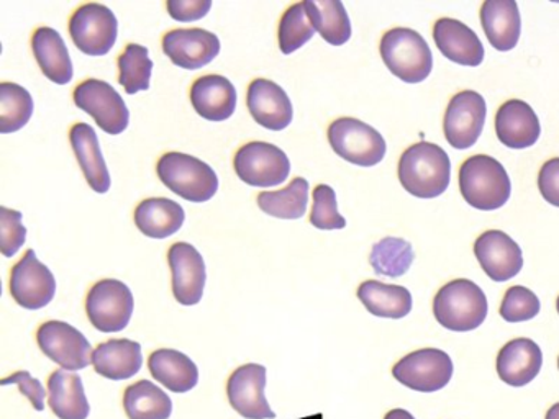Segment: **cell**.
<instances>
[{
	"label": "cell",
	"instance_id": "5",
	"mask_svg": "<svg viewBox=\"0 0 559 419\" xmlns=\"http://www.w3.org/2000/svg\"><path fill=\"white\" fill-rule=\"evenodd\" d=\"M156 170L162 182L188 202H209L217 193V172L191 154L166 153Z\"/></svg>",
	"mask_w": 559,
	"mask_h": 419
},
{
	"label": "cell",
	"instance_id": "8",
	"mask_svg": "<svg viewBox=\"0 0 559 419\" xmlns=\"http://www.w3.org/2000/svg\"><path fill=\"white\" fill-rule=\"evenodd\" d=\"M235 172L241 182L253 187H276L290 173V160L276 144L253 141L235 154Z\"/></svg>",
	"mask_w": 559,
	"mask_h": 419
},
{
	"label": "cell",
	"instance_id": "30",
	"mask_svg": "<svg viewBox=\"0 0 559 419\" xmlns=\"http://www.w3.org/2000/svg\"><path fill=\"white\" fill-rule=\"evenodd\" d=\"M185 219V208L175 200L146 199L135 210V225L143 235L153 239L176 235Z\"/></svg>",
	"mask_w": 559,
	"mask_h": 419
},
{
	"label": "cell",
	"instance_id": "44",
	"mask_svg": "<svg viewBox=\"0 0 559 419\" xmlns=\"http://www.w3.org/2000/svg\"><path fill=\"white\" fill-rule=\"evenodd\" d=\"M211 0H168V12L178 22H195L211 12Z\"/></svg>",
	"mask_w": 559,
	"mask_h": 419
},
{
	"label": "cell",
	"instance_id": "46",
	"mask_svg": "<svg viewBox=\"0 0 559 419\" xmlns=\"http://www.w3.org/2000/svg\"><path fill=\"white\" fill-rule=\"evenodd\" d=\"M545 419H559V403H556V405L548 409Z\"/></svg>",
	"mask_w": 559,
	"mask_h": 419
},
{
	"label": "cell",
	"instance_id": "28",
	"mask_svg": "<svg viewBox=\"0 0 559 419\" xmlns=\"http://www.w3.org/2000/svg\"><path fill=\"white\" fill-rule=\"evenodd\" d=\"M50 408L60 419H87L90 402L84 392L83 379L76 373L60 369L48 379Z\"/></svg>",
	"mask_w": 559,
	"mask_h": 419
},
{
	"label": "cell",
	"instance_id": "38",
	"mask_svg": "<svg viewBox=\"0 0 559 419\" xmlns=\"http://www.w3.org/2000/svg\"><path fill=\"white\" fill-rule=\"evenodd\" d=\"M316 28L307 16L304 3H294L286 10L280 23V48L284 55H293L297 49L302 48L312 36Z\"/></svg>",
	"mask_w": 559,
	"mask_h": 419
},
{
	"label": "cell",
	"instance_id": "36",
	"mask_svg": "<svg viewBox=\"0 0 559 419\" xmlns=\"http://www.w3.org/2000/svg\"><path fill=\"white\" fill-rule=\"evenodd\" d=\"M414 258V248H412L411 242L402 238L388 236V238L381 239L372 246L369 262H371V267L374 268L376 274L395 278L407 274Z\"/></svg>",
	"mask_w": 559,
	"mask_h": 419
},
{
	"label": "cell",
	"instance_id": "29",
	"mask_svg": "<svg viewBox=\"0 0 559 419\" xmlns=\"http://www.w3.org/2000/svg\"><path fill=\"white\" fill-rule=\"evenodd\" d=\"M150 372L166 388L175 393L191 392L199 382L194 360L175 349H158L150 356Z\"/></svg>",
	"mask_w": 559,
	"mask_h": 419
},
{
	"label": "cell",
	"instance_id": "23",
	"mask_svg": "<svg viewBox=\"0 0 559 419\" xmlns=\"http://www.w3.org/2000/svg\"><path fill=\"white\" fill-rule=\"evenodd\" d=\"M237 88L224 75H202L192 84L194 110L209 121H225L237 108Z\"/></svg>",
	"mask_w": 559,
	"mask_h": 419
},
{
	"label": "cell",
	"instance_id": "11",
	"mask_svg": "<svg viewBox=\"0 0 559 419\" xmlns=\"http://www.w3.org/2000/svg\"><path fill=\"white\" fill-rule=\"evenodd\" d=\"M74 104L90 113L106 133L120 134L129 127V108L109 82L87 79L74 91Z\"/></svg>",
	"mask_w": 559,
	"mask_h": 419
},
{
	"label": "cell",
	"instance_id": "34",
	"mask_svg": "<svg viewBox=\"0 0 559 419\" xmlns=\"http://www.w3.org/2000/svg\"><path fill=\"white\" fill-rule=\"evenodd\" d=\"M309 205V182L304 177H296L283 190L261 192L258 206L267 215L280 219H299L306 215Z\"/></svg>",
	"mask_w": 559,
	"mask_h": 419
},
{
	"label": "cell",
	"instance_id": "2",
	"mask_svg": "<svg viewBox=\"0 0 559 419\" xmlns=\"http://www.w3.org/2000/svg\"><path fill=\"white\" fill-rule=\"evenodd\" d=\"M460 189L473 208L492 212L506 205L512 192L506 167L486 154L464 160L460 169Z\"/></svg>",
	"mask_w": 559,
	"mask_h": 419
},
{
	"label": "cell",
	"instance_id": "20",
	"mask_svg": "<svg viewBox=\"0 0 559 419\" xmlns=\"http://www.w3.org/2000/svg\"><path fill=\"white\" fill-rule=\"evenodd\" d=\"M496 133L500 143L512 149L533 146L542 134L535 110L526 101H506L496 115Z\"/></svg>",
	"mask_w": 559,
	"mask_h": 419
},
{
	"label": "cell",
	"instance_id": "19",
	"mask_svg": "<svg viewBox=\"0 0 559 419\" xmlns=\"http://www.w3.org/2000/svg\"><path fill=\"white\" fill-rule=\"evenodd\" d=\"M248 110L258 124L283 131L293 121V101L281 85L270 79H254L248 88Z\"/></svg>",
	"mask_w": 559,
	"mask_h": 419
},
{
	"label": "cell",
	"instance_id": "13",
	"mask_svg": "<svg viewBox=\"0 0 559 419\" xmlns=\"http://www.w3.org/2000/svg\"><path fill=\"white\" fill-rule=\"evenodd\" d=\"M11 294L27 310H40L53 301L57 280L34 249H27L24 258L12 268Z\"/></svg>",
	"mask_w": 559,
	"mask_h": 419
},
{
	"label": "cell",
	"instance_id": "3",
	"mask_svg": "<svg viewBox=\"0 0 559 419\" xmlns=\"http://www.w3.org/2000/svg\"><path fill=\"white\" fill-rule=\"evenodd\" d=\"M483 288L467 278H456L440 288L433 300V314L441 326L457 333L476 330L487 316Z\"/></svg>",
	"mask_w": 559,
	"mask_h": 419
},
{
	"label": "cell",
	"instance_id": "27",
	"mask_svg": "<svg viewBox=\"0 0 559 419\" xmlns=\"http://www.w3.org/2000/svg\"><path fill=\"white\" fill-rule=\"evenodd\" d=\"M480 23L497 51L515 48L520 38V12L515 0H486L480 7Z\"/></svg>",
	"mask_w": 559,
	"mask_h": 419
},
{
	"label": "cell",
	"instance_id": "33",
	"mask_svg": "<svg viewBox=\"0 0 559 419\" xmlns=\"http://www.w3.org/2000/svg\"><path fill=\"white\" fill-rule=\"evenodd\" d=\"M123 408L130 419H169L173 402L158 385L150 380H140L126 390Z\"/></svg>",
	"mask_w": 559,
	"mask_h": 419
},
{
	"label": "cell",
	"instance_id": "43",
	"mask_svg": "<svg viewBox=\"0 0 559 419\" xmlns=\"http://www.w3.org/2000/svg\"><path fill=\"white\" fill-rule=\"evenodd\" d=\"M539 192L549 205L559 208V157L546 160L538 176Z\"/></svg>",
	"mask_w": 559,
	"mask_h": 419
},
{
	"label": "cell",
	"instance_id": "31",
	"mask_svg": "<svg viewBox=\"0 0 559 419\" xmlns=\"http://www.w3.org/2000/svg\"><path fill=\"white\" fill-rule=\"evenodd\" d=\"M358 298L369 313L379 318L401 320L412 311L411 291L401 285L366 280L359 285Z\"/></svg>",
	"mask_w": 559,
	"mask_h": 419
},
{
	"label": "cell",
	"instance_id": "40",
	"mask_svg": "<svg viewBox=\"0 0 559 419\" xmlns=\"http://www.w3.org/2000/svg\"><path fill=\"white\" fill-rule=\"evenodd\" d=\"M310 223L319 229H343L346 219L340 215L335 190L330 185L316 187L313 190V208L310 213Z\"/></svg>",
	"mask_w": 559,
	"mask_h": 419
},
{
	"label": "cell",
	"instance_id": "39",
	"mask_svg": "<svg viewBox=\"0 0 559 419\" xmlns=\"http://www.w3.org/2000/svg\"><path fill=\"white\" fill-rule=\"evenodd\" d=\"M539 308L542 304L538 297L530 288L515 285L506 291L502 307H500V316L507 323H522L535 318L539 313Z\"/></svg>",
	"mask_w": 559,
	"mask_h": 419
},
{
	"label": "cell",
	"instance_id": "18",
	"mask_svg": "<svg viewBox=\"0 0 559 419\" xmlns=\"http://www.w3.org/2000/svg\"><path fill=\"white\" fill-rule=\"evenodd\" d=\"M474 254L493 282L510 280L523 267L522 249L500 229L483 232L474 242Z\"/></svg>",
	"mask_w": 559,
	"mask_h": 419
},
{
	"label": "cell",
	"instance_id": "37",
	"mask_svg": "<svg viewBox=\"0 0 559 419\" xmlns=\"http://www.w3.org/2000/svg\"><path fill=\"white\" fill-rule=\"evenodd\" d=\"M119 82L127 94H139L142 91H148L150 79H152L153 61L150 59L148 48L145 46H127L126 51L119 58Z\"/></svg>",
	"mask_w": 559,
	"mask_h": 419
},
{
	"label": "cell",
	"instance_id": "24",
	"mask_svg": "<svg viewBox=\"0 0 559 419\" xmlns=\"http://www.w3.org/2000/svg\"><path fill=\"white\" fill-rule=\"evenodd\" d=\"M70 140L91 189L97 193L109 192L110 173L96 130L87 123L74 124L71 128Z\"/></svg>",
	"mask_w": 559,
	"mask_h": 419
},
{
	"label": "cell",
	"instance_id": "26",
	"mask_svg": "<svg viewBox=\"0 0 559 419\" xmlns=\"http://www.w3.org/2000/svg\"><path fill=\"white\" fill-rule=\"evenodd\" d=\"M32 48L41 72L55 84H70L74 69L63 36L50 26H40L32 36Z\"/></svg>",
	"mask_w": 559,
	"mask_h": 419
},
{
	"label": "cell",
	"instance_id": "32",
	"mask_svg": "<svg viewBox=\"0 0 559 419\" xmlns=\"http://www.w3.org/2000/svg\"><path fill=\"white\" fill-rule=\"evenodd\" d=\"M307 16L316 32L330 45L342 46L352 38V22L338 0H306Z\"/></svg>",
	"mask_w": 559,
	"mask_h": 419
},
{
	"label": "cell",
	"instance_id": "10",
	"mask_svg": "<svg viewBox=\"0 0 559 419\" xmlns=\"http://www.w3.org/2000/svg\"><path fill=\"white\" fill-rule=\"evenodd\" d=\"M453 370V360L444 350L428 347L399 360L392 369V375L415 392L433 393L450 383Z\"/></svg>",
	"mask_w": 559,
	"mask_h": 419
},
{
	"label": "cell",
	"instance_id": "6",
	"mask_svg": "<svg viewBox=\"0 0 559 419\" xmlns=\"http://www.w3.org/2000/svg\"><path fill=\"white\" fill-rule=\"evenodd\" d=\"M332 149L355 166L372 167L384 159L388 144L376 128L358 118H338L329 127Z\"/></svg>",
	"mask_w": 559,
	"mask_h": 419
},
{
	"label": "cell",
	"instance_id": "4",
	"mask_svg": "<svg viewBox=\"0 0 559 419\" xmlns=\"http://www.w3.org/2000/svg\"><path fill=\"white\" fill-rule=\"evenodd\" d=\"M381 56L389 71L408 84L424 82L433 68V56L424 36L402 26L384 33Z\"/></svg>",
	"mask_w": 559,
	"mask_h": 419
},
{
	"label": "cell",
	"instance_id": "22",
	"mask_svg": "<svg viewBox=\"0 0 559 419\" xmlns=\"http://www.w3.org/2000/svg\"><path fill=\"white\" fill-rule=\"evenodd\" d=\"M433 39L444 58L461 65L476 68L484 61L479 36L460 20L440 19L435 23Z\"/></svg>",
	"mask_w": 559,
	"mask_h": 419
},
{
	"label": "cell",
	"instance_id": "21",
	"mask_svg": "<svg viewBox=\"0 0 559 419\" xmlns=\"http://www.w3.org/2000/svg\"><path fill=\"white\" fill-rule=\"evenodd\" d=\"M542 366V349L528 337L510 340L497 356V373L510 386L528 385L536 379Z\"/></svg>",
	"mask_w": 559,
	"mask_h": 419
},
{
	"label": "cell",
	"instance_id": "15",
	"mask_svg": "<svg viewBox=\"0 0 559 419\" xmlns=\"http://www.w3.org/2000/svg\"><path fill=\"white\" fill-rule=\"evenodd\" d=\"M264 388H266V367L260 363H247L231 373L227 383V395L235 411L243 418L274 419L276 412L271 409Z\"/></svg>",
	"mask_w": 559,
	"mask_h": 419
},
{
	"label": "cell",
	"instance_id": "16",
	"mask_svg": "<svg viewBox=\"0 0 559 419\" xmlns=\"http://www.w3.org/2000/svg\"><path fill=\"white\" fill-rule=\"evenodd\" d=\"M173 274V294L185 307H194L202 300L207 268L201 252L189 242H176L168 252Z\"/></svg>",
	"mask_w": 559,
	"mask_h": 419
},
{
	"label": "cell",
	"instance_id": "14",
	"mask_svg": "<svg viewBox=\"0 0 559 419\" xmlns=\"http://www.w3.org/2000/svg\"><path fill=\"white\" fill-rule=\"evenodd\" d=\"M487 105L479 92L464 91L454 95L444 113V137L456 149L474 146L486 123Z\"/></svg>",
	"mask_w": 559,
	"mask_h": 419
},
{
	"label": "cell",
	"instance_id": "48",
	"mask_svg": "<svg viewBox=\"0 0 559 419\" xmlns=\"http://www.w3.org/2000/svg\"><path fill=\"white\" fill-rule=\"evenodd\" d=\"M558 367H559V359H558Z\"/></svg>",
	"mask_w": 559,
	"mask_h": 419
},
{
	"label": "cell",
	"instance_id": "17",
	"mask_svg": "<svg viewBox=\"0 0 559 419\" xmlns=\"http://www.w3.org/2000/svg\"><path fill=\"white\" fill-rule=\"evenodd\" d=\"M163 51L173 64L182 69L204 68L221 52V39L204 28H178L166 33Z\"/></svg>",
	"mask_w": 559,
	"mask_h": 419
},
{
	"label": "cell",
	"instance_id": "41",
	"mask_svg": "<svg viewBox=\"0 0 559 419\" xmlns=\"http://www.w3.org/2000/svg\"><path fill=\"white\" fill-rule=\"evenodd\" d=\"M27 239V228L22 223V213L2 206L0 208V249L5 258L17 254Z\"/></svg>",
	"mask_w": 559,
	"mask_h": 419
},
{
	"label": "cell",
	"instance_id": "9",
	"mask_svg": "<svg viewBox=\"0 0 559 419\" xmlns=\"http://www.w3.org/2000/svg\"><path fill=\"white\" fill-rule=\"evenodd\" d=\"M70 35L84 55L106 56L119 36V20L109 7L86 3L71 16Z\"/></svg>",
	"mask_w": 559,
	"mask_h": 419
},
{
	"label": "cell",
	"instance_id": "42",
	"mask_svg": "<svg viewBox=\"0 0 559 419\" xmlns=\"http://www.w3.org/2000/svg\"><path fill=\"white\" fill-rule=\"evenodd\" d=\"M19 385L21 388V393L24 396H27L32 402V406H34L37 411H44L45 409V396H47V392H45L41 383L38 382L37 379L31 375V372H25V370H21V372L12 373L8 379L2 380V385Z\"/></svg>",
	"mask_w": 559,
	"mask_h": 419
},
{
	"label": "cell",
	"instance_id": "47",
	"mask_svg": "<svg viewBox=\"0 0 559 419\" xmlns=\"http://www.w3.org/2000/svg\"><path fill=\"white\" fill-rule=\"evenodd\" d=\"M556 308H558V313H559V297H558V301H556Z\"/></svg>",
	"mask_w": 559,
	"mask_h": 419
},
{
	"label": "cell",
	"instance_id": "25",
	"mask_svg": "<svg viewBox=\"0 0 559 419\" xmlns=\"http://www.w3.org/2000/svg\"><path fill=\"white\" fill-rule=\"evenodd\" d=\"M93 366L106 379H132L143 366L142 346L130 339L106 340L94 349Z\"/></svg>",
	"mask_w": 559,
	"mask_h": 419
},
{
	"label": "cell",
	"instance_id": "45",
	"mask_svg": "<svg viewBox=\"0 0 559 419\" xmlns=\"http://www.w3.org/2000/svg\"><path fill=\"white\" fill-rule=\"evenodd\" d=\"M384 419H415L411 412L405 411V409H392L385 415Z\"/></svg>",
	"mask_w": 559,
	"mask_h": 419
},
{
	"label": "cell",
	"instance_id": "12",
	"mask_svg": "<svg viewBox=\"0 0 559 419\" xmlns=\"http://www.w3.org/2000/svg\"><path fill=\"white\" fill-rule=\"evenodd\" d=\"M38 346L48 359L64 370L86 369L93 362V347L83 333L64 321H47L37 333Z\"/></svg>",
	"mask_w": 559,
	"mask_h": 419
},
{
	"label": "cell",
	"instance_id": "1",
	"mask_svg": "<svg viewBox=\"0 0 559 419\" xmlns=\"http://www.w3.org/2000/svg\"><path fill=\"white\" fill-rule=\"evenodd\" d=\"M450 157L438 144H412L399 160V180L417 199L440 196L450 185Z\"/></svg>",
	"mask_w": 559,
	"mask_h": 419
},
{
	"label": "cell",
	"instance_id": "7",
	"mask_svg": "<svg viewBox=\"0 0 559 419\" xmlns=\"http://www.w3.org/2000/svg\"><path fill=\"white\" fill-rule=\"evenodd\" d=\"M132 290L116 278L97 282L87 294L86 311L91 323L103 333H119L129 326L132 320Z\"/></svg>",
	"mask_w": 559,
	"mask_h": 419
},
{
	"label": "cell",
	"instance_id": "35",
	"mask_svg": "<svg viewBox=\"0 0 559 419\" xmlns=\"http://www.w3.org/2000/svg\"><path fill=\"white\" fill-rule=\"evenodd\" d=\"M34 115V98L27 88L12 82L0 84V133L22 130Z\"/></svg>",
	"mask_w": 559,
	"mask_h": 419
}]
</instances>
